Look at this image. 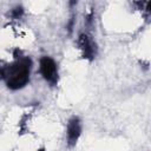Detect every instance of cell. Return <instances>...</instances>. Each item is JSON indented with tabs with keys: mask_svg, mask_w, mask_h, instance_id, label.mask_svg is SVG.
I'll return each mask as SVG.
<instances>
[{
	"mask_svg": "<svg viewBox=\"0 0 151 151\" xmlns=\"http://www.w3.org/2000/svg\"><path fill=\"white\" fill-rule=\"evenodd\" d=\"M6 85L11 90H20L27 85L31 77L32 60L29 57H15V60L9 65L2 66Z\"/></svg>",
	"mask_w": 151,
	"mask_h": 151,
	"instance_id": "1",
	"label": "cell"
},
{
	"mask_svg": "<svg viewBox=\"0 0 151 151\" xmlns=\"http://www.w3.org/2000/svg\"><path fill=\"white\" fill-rule=\"evenodd\" d=\"M39 73L46 83L51 86H55L59 81V70L54 59L51 57H41L39 60Z\"/></svg>",
	"mask_w": 151,
	"mask_h": 151,
	"instance_id": "2",
	"label": "cell"
},
{
	"mask_svg": "<svg viewBox=\"0 0 151 151\" xmlns=\"http://www.w3.org/2000/svg\"><path fill=\"white\" fill-rule=\"evenodd\" d=\"M81 130H83V126H81L80 118L77 116L71 117L66 125V143L68 147L76 146V144L78 143L81 136Z\"/></svg>",
	"mask_w": 151,
	"mask_h": 151,
	"instance_id": "4",
	"label": "cell"
},
{
	"mask_svg": "<svg viewBox=\"0 0 151 151\" xmlns=\"http://www.w3.org/2000/svg\"><path fill=\"white\" fill-rule=\"evenodd\" d=\"M78 47L81 52V57L88 61H92L97 55V44L88 33H80L78 35Z\"/></svg>",
	"mask_w": 151,
	"mask_h": 151,
	"instance_id": "3",
	"label": "cell"
},
{
	"mask_svg": "<svg viewBox=\"0 0 151 151\" xmlns=\"http://www.w3.org/2000/svg\"><path fill=\"white\" fill-rule=\"evenodd\" d=\"M37 151H46V149H45V147H41V149H39V150H37Z\"/></svg>",
	"mask_w": 151,
	"mask_h": 151,
	"instance_id": "6",
	"label": "cell"
},
{
	"mask_svg": "<svg viewBox=\"0 0 151 151\" xmlns=\"http://www.w3.org/2000/svg\"><path fill=\"white\" fill-rule=\"evenodd\" d=\"M24 13H25V9H24V7H22L21 5H18V6L13 7V8L9 11L8 15H9V18H11V19H14V20H17V19H20V18L24 15Z\"/></svg>",
	"mask_w": 151,
	"mask_h": 151,
	"instance_id": "5",
	"label": "cell"
}]
</instances>
